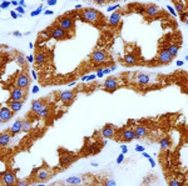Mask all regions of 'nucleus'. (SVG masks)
Masks as SVG:
<instances>
[{"mask_svg": "<svg viewBox=\"0 0 188 186\" xmlns=\"http://www.w3.org/2000/svg\"><path fill=\"white\" fill-rule=\"evenodd\" d=\"M57 26L63 29L64 31H72L74 29V20L70 16H60L57 20Z\"/></svg>", "mask_w": 188, "mask_h": 186, "instance_id": "f257e3e1", "label": "nucleus"}, {"mask_svg": "<svg viewBox=\"0 0 188 186\" xmlns=\"http://www.w3.org/2000/svg\"><path fill=\"white\" fill-rule=\"evenodd\" d=\"M82 16L86 21H89V23H97L99 19H100V13L98 10H94L92 8H88V9H84L83 13H82Z\"/></svg>", "mask_w": 188, "mask_h": 186, "instance_id": "f03ea898", "label": "nucleus"}, {"mask_svg": "<svg viewBox=\"0 0 188 186\" xmlns=\"http://www.w3.org/2000/svg\"><path fill=\"white\" fill-rule=\"evenodd\" d=\"M50 35L52 38H54L55 40H65L72 38V35L67 31H64L63 29H60L59 26H52L50 28Z\"/></svg>", "mask_w": 188, "mask_h": 186, "instance_id": "7ed1b4c3", "label": "nucleus"}, {"mask_svg": "<svg viewBox=\"0 0 188 186\" xmlns=\"http://www.w3.org/2000/svg\"><path fill=\"white\" fill-rule=\"evenodd\" d=\"M14 85H15V88L26 90V89L29 88V85H30V79H29V76H28L26 74L21 73V74H19V75L16 76L15 81H14Z\"/></svg>", "mask_w": 188, "mask_h": 186, "instance_id": "20e7f679", "label": "nucleus"}, {"mask_svg": "<svg viewBox=\"0 0 188 186\" xmlns=\"http://www.w3.org/2000/svg\"><path fill=\"white\" fill-rule=\"evenodd\" d=\"M107 59H108V54L104 50H97L91 55V60L95 64H102L107 61Z\"/></svg>", "mask_w": 188, "mask_h": 186, "instance_id": "39448f33", "label": "nucleus"}, {"mask_svg": "<svg viewBox=\"0 0 188 186\" xmlns=\"http://www.w3.org/2000/svg\"><path fill=\"white\" fill-rule=\"evenodd\" d=\"M157 60H158V63H159V64H164V65H167V64L172 63L173 56L169 54V51H168L167 49H163V50H161V51H159Z\"/></svg>", "mask_w": 188, "mask_h": 186, "instance_id": "423d86ee", "label": "nucleus"}, {"mask_svg": "<svg viewBox=\"0 0 188 186\" xmlns=\"http://www.w3.org/2000/svg\"><path fill=\"white\" fill-rule=\"evenodd\" d=\"M1 179H3V183L5 184V185L10 186V185H15L16 184V176H15V174L13 173V171H5V173H3V176H1Z\"/></svg>", "mask_w": 188, "mask_h": 186, "instance_id": "0eeeda50", "label": "nucleus"}, {"mask_svg": "<svg viewBox=\"0 0 188 186\" xmlns=\"http://www.w3.org/2000/svg\"><path fill=\"white\" fill-rule=\"evenodd\" d=\"M118 86H119L118 80L115 78H113V76L107 78L105 81H104V89L108 90V91H114V90L118 89Z\"/></svg>", "mask_w": 188, "mask_h": 186, "instance_id": "6e6552de", "label": "nucleus"}, {"mask_svg": "<svg viewBox=\"0 0 188 186\" xmlns=\"http://www.w3.org/2000/svg\"><path fill=\"white\" fill-rule=\"evenodd\" d=\"M25 90L19 89V88H14L10 91V100H15V101H23L25 99Z\"/></svg>", "mask_w": 188, "mask_h": 186, "instance_id": "1a4fd4ad", "label": "nucleus"}, {"mask_svg": "<svg viewBox=\"0 0 188 186\" xmlns=\"http://www.w3.org/2000/svg\"><path fill=\"white\" fill-rule=\"evenodd\" d=\"M13 116V111L11 109H8V107H1L0 110V121L1 122H6L11 119Z\"/></svg>", "mask_w": 188, "mask_h": 186, "instance_id": "9d476101", "label": "nucleus"}, {"mask_svg": "<svg viewBox=\"0 0 188 186\" xmlns=\"http://www.w3.org/2000/svg\"><path fill=\"white\" fill-rule=\"evenodd\" d=\"M115 135V129L112 126V125H107L102 129V136L105 137V139H112L113 136Z\"/></svg>", "mask_w": 188, "mask_h": 186, "instance_id": "9b49d317", "label": "nucleus"}, {"mask_svg": "<svg viewBox=\"0 0 188 186\" xmlns=\"http://www.w3.org/2000/svg\"><path fill=\"white\" fill-rule=\"evenodd\" d=\"M133 139H135V132L132 129H127L120 134V140L123 141H132Z\"/></svg>", "mask_w": 188, "mask_h": 186, "instance_id": "f8f14e48", "label": "nucleus"}, {"mask_svg": "<svg viewBox=\"0 0 188 186\" xmlns=\"http://www.w3.org/2000/svg\"><path fill=\"white\" fill-rule=\"evenodd\" d=\"M50 178V173L47 169H39L36 170V179L39 181H47Z\"/></svg>", "mask_w": 188, "mask_h": 186, "instance_id": "ddd939ff", "label": "nucleus"}, {"mask_svg": "<svg viewBox=\"0 0 188 186\" xmlns=\"http://www.w3.org/2000/svg\"><path fill=\"white\" fill-rule=\"evenodd\" d=\"M146 14H147L148 16L156 18V16L159 14V8H158L157 5H154V4H151V5H148V6L146 8Z\"/></svg>", "mask_w": 188, "mask_h": 186, "instance_id": "4468645a", "label": "nucleus"}, {"mask_svg": "<svg viewBox=\"0 0 188 186\" xmlns=\"http://www.w3.org/2000/svg\"><path fill=\"white\" fill-rule=\"evenodd\" d=\"M23 122H24V121H21V120H16V121L11 125V127H10V134H11V135H15V134L23 131Z\"/></svg>", "mask_w": 188, "mask_h": 186, "instance_id": "2eb2a0df", "label": "nucleus"}, {"mask_svg": "<svg viewBox=\"0 0 188 186\" xmlns=\"http://www.w3.org/2000/svg\"><path fill=\"white\" fill-rule=\"evenodd\" d=\"M8 105H9V109H11L13 112H16V111H19V110L23 107V101L9 100V101H8Z\"/></svg>", "mask_w": 188, "mask_h": 186, "instance_id": "dca6fc26", "label": "nucleus"}, {"mask_svg": "<svg viewBox=\"0 0 188 186\" xmlns=\"http://www.w3.org/2000/svg\"><path fill=\"white\" fill-rule=\"evenodd\" d=\"M134 132H135V139L144 137L146 135H148V129L146 126H137L134 129Z\"/></svg>", "mask_w": 188, "mask_h": 186, "instance_id": "f3484780", "label": "nucleus"}, {"mask_svg": "<svg viewBox=\"0 0 188 186\" xmlns=\"http://www.w3.org/2000/svg\"><path fill=\"white\" fill-rule=\"evenodd\" d=\"M45 104H44V100L43 99H39V100H34L33 102H31V111L33 112H36L38 114V111L44 106Z\"/></svg>", "mask_w": 188, "mask_h": 186, "instance_id": "a211bd4d", "label": "nucleus"}, {"mask_svg": "<svg viewBox=\"0 0 188 186\" xmlns=\"http://www.w3.org/2000/svg\"><path fill=\"white\" fill-rule=\"evenodd\" d=\"M135 80H137L138 84H149L151 76H149L148 74H138Z\"/></svg>", "mask_w": 188, "mask_h": 186, "instance_id": "6ab92c4d", "label": "nucleus"}, {"mask_svg": "<svg viewBox=\"0 0 188 186\" xmlns=\"http://www.w3.org/2000/svg\"><path fill=\"white\" fill-rule=\"evenodd\" d=\"M119 21H120V14L119 13H113L109 18V24L112 26H115V25L119 24Z\"/></svg>", "mask_w": 188, "mask_h": 186, "instance_id": "aec40b11", "label": "nucleus"}, {"mask_svg": "<svg viewBox=\"0 0 188 186\" xmlns=\"http://www.w3.org/2000/svg\"><path fill=\"white\" fill-rule=\"evenodd\" d=\"M123 60H124L128 65H134V64H137V61H138L137 56H135V55H133V54H127V55H124Z\"/></svg>", "mask_w": 188, "mask_h": 186, "instance_id": "412c9836", "label": "nucleus"}, {"mask_svg": "<svg viewBox=\"0 0 188 186\" xmlns=\"http://www.w3.org/2000/svg\"><path fill=\"white\" fill-rule=\"evenodd\" d=\"M45 61H47V54L43 53V51L38 53L36 56H35V63L38 65H43V64H45Z\"/></svg>", "mask_w": 188, "mask_h": 186, "instance_id": "4be33fe9", "label": "nucleus"}, {"mask_svg": "<svg viewBox=\"0 0 188 186\" xmlns=\"http://www.w3.org/2000/svg\"><path fill=\"white\" fill-rule=\"evenodd\" d=\"M83 178L80 176H74V178H69L65 180V184H70V185H80L83 183Z\"/></svg>", "mask_w": 188, "mask_h": 186, "instance_id": "5701e85b", "label": "nucleus"}, {"mask_svg": "<svg viewBox=\"0 0 188 186\" xmlns=\"http://www.w3.org/2000/svg\"><path fill=\"white\" fill-rule=\"evenodd\" d=\"M10 144V135L8 132H3L0 135V145L1 146H8Z\"/></svg>", "mask_w": 188, "mask_h": 186, "instance_id": "b1692460", "label": "nucleus"}, {"mask_svg": "<svg viewBox=\"0 0 188 186\" xmlns=\"http://www.w3.org/2000/svg\"><path fill=\"white\" fill-rule=\"evenodd\" d=\"M60 99L63 101H65V102H69V101H72L74 99V93H72V91H64V93L60 94Z\"/></svg>", "mask_w": 188, "mask_h": 186, "instance_id": "393cba45", "label": "nucleus"}, {"mask_svg": "<svg viewBox=\"0 0 188 186\" xmlns=\"http://www.w3.org/2000/svg\"><path fill=\"white\" fill-rule=\"evenodd\" d=\"M49 114H50V109H49L48 105H44V106L38 111V116H39V117H48Z\"/></svg>", "mask_w": 188, "mask_h": 186, "instance_id": "a878e982", "label": "nucleus"}, {"mask_svg": "<svg viewBox=\"0 0 188 186\" xmlns=\"http://www.w3.org/2000/svg\"><path fill=\"white\" fill-rule=\"evenodd\" d=\"M167 50L169 51V54H171L172 56H176L177 53H178V50H180V45H178V44H171V45L167 48Z\"/></svg>", "mask_w": 188, "mask_h": 186, "instance_id": "bb28decb", "label": "nucleus"}, {"mask_svg": "<svg viewBox=\"0 0 188 186\" xmlns=\"http://www.w3.org/2000/svg\"><path fill=\"white\" fill-rule=\"evenodd\" d=\"M159 144H161V147H162L163 150H167V149L171 146V141H169L168 137H163V139H161V140H159Z\"/></svg>", "mask_w": 188, "mask_h": 186, "instance_id": "cd10ccee", "label": "nucleus"}, {"mask_svg": "<svg viewBox=\"0 0 188 186\" xmlns=\"http://www.w3.org/2000/svg\"><path fill=\"white\" fill-rule=\"evenodd\" d=\"M174 8L177 9L178 13H185L186 11V5L182 3V1H174Z\"/></svg>", "mask_w": 188, "mask_h": 186, "instance_id": "c85d7f7f", "label": "nucleus"}, {"mask_svg": "<svg viewBox=\"0 0 188 186\" xmlns=\"http://www.w3.org/2000/svg\"><path fill=\"white\" fill-rule=\"evenodd\" d=\"M72 161H73V159L70 156H64L60 159V166H68L72 164Z\"/></svg>", "mask_w": 188, "mask_h": 186, "instance_id": "c756f323", "label": "nucleus"}, {"mask_svg": "<svg viewBox=\"0 0 188 186\" xmlns=\"http://www.w3.org/2000/svg\"><path fill=\"white\" fill-rule=\"evenodd\" d=\"M16 63H18L20 66H24V65H25V58H24V55L18 54V55H16Z\"/></svg>", "mask_w": 188, "mask_h": 186, "instance_id": "7c9ffc66", "label": "nucleus"}, {"mask_svg": "<svg viewBox=\"0 0 188 186\" xmlns=\"http://www.w3.org/2000/svg\"><path fill=\"white\" fill-rule=\"evenodd\" d=\"M40 38H45V39L52 38V35H50V28H49V29H47V30L40 31Z\"/></svg>", "mask_w": 188, "mask_h": 186, "instance_id": "2f4dec72", "label": "nucleus"}, {"mask_svg": "<svg viewBox=\"0 0 188 186\" xmlns=\"http://www.w3.org/2000/svg\"><path fill=\"white\" fill-rule=\"evenodd\" d=\"M30 127H31L30 121H24V122H23V131H29Z\"/></svg>", "mask_w": 188, "mask_h": 186, "instance_id": "473e14b6", "label": "nucleus"}, {"mask_svg": "<svg viewBox=\"0 0 188 186\" xmlns=\"http://www.w3.org/2000/svg\"><path fill=\"white\" fill-rule=\"evenodd\" d=\"M15 185H18V186H26V185H28V183H26L25 180H18Z\"/></svg>", "mask_w": 188, "mask_h": 186, "instance_id": "72a5a7b5", "label": "nucleus"}, {"mask_svg": "<svg viewBox=\"0 0 188 186\" xmlns=\"http://www.w3.org/2000/svg\"><path fill=\"white\" fill-rule=\"evenodd\" d=\"M104 185L105 186H114L115 185V181H114V180H107V181L104 183Z\"/></svg>", "mask_w": 188, "mask_h": 186, "instance_id": "f704fd0d", "label": "nucleus"}, {"mask_svg": "<svg viewBox=\"0 0 188 186\" xmlns=\"http://www.w3.org/2000/svg\"><path fill=\"white\" fill-rule=\"evenodd\" d=\"M169 185L171 186H180L181 185V183H180L178 180H171V181H169Z\"/></svg>", "mask_w": 188, "mask_h": 186, "instance_id": "c9c22d12", "label": "nucleus"}, {"mask_svg": "<svg viewBox=\"0 0 188 186\" xmlns=\"http://www.w3.org/2000/svg\"><path fill=\"white\" fill-rule=\"evenodd\" d=\"M10 4H11V3H9V1H3V3H1V9H5V8H8Z\"/></svg>", "mask_w": 188, "mask_h": 186, "instance_id": "e433bc0d", "label": "nucleus"}, {"mask_svg": "<svg viewBox=\"0 0 188 186\" xmlns=\"http://www.w3.org/2000/svg\"><path fill=\"white\" fill-rule=\"evenodd\" d=\"M40 11H41V8H39V9H38V10H35V11H33V13H31V16H35V15H38Z\"/></svg>", "mask_w": 188, "mask_h": 186, "instance_id": "4c0bfd02", "label": "nucleus"}, {"mask_svg": "<svg viewBox=\"0 0 188 186\" xmlns=\"http://www.w3.org/2000/svg\"><path fill=\"white\" fill-rule=\"evenodd\" d=\"M47 4H48V5H55V4H57V0H49V1H47Z\"/></svg>", "mask_w": 188, "mask_h": 186, "instance_id": "58836bf2", "label": "nucleus"}, {"mask_svg": "<svg viewBox=\"0 0 188 186\" xmlns=\"http://www.w3.org/2000/svg\"><path fill=\"white\" fill-rule=\"evenodd\" d=\"M95 4H99V5H102V4H104V1L103 0H97V1H94Z\"/></svg>", "mask_w": 188, "mask_h": 186, "instance_id": "ea45409f", "label": "nucleus"}, {"mask_svg": "<svg viewBox=\"0 0 188 186\" xmlns=\"http://www.w3.org/2000/svg\"><path fill=\"white\" fill-rule=\"evenodd\" d=\"M137 151H144V149L142 146H137Z\"/></svg>", "mask_w": 188, "mask_h": 186, "instance_id": "a19ab883", "label": "nucleus"}, {"mask_svg": "<svg viewBox=\"0 0 188 186\" xmlns=\"http://www.w3.org/2000/svg\"><path fill=\"white\" fill-rule=\"evenodd\" d=\"M122 160H123V155H120V156L118 158V164H120V163H122Z\"/></svg>", "mask_w": 188, "mask_h": 186, "instance_id": "79ce46f5", "label": "nucleus"}, {"mask_svg": "<svg viewBox=\"0 0 188 186\" xmlns=\"http://www.w3.org/2000/svg\"><path fill=\"white\" fill-rule=\"evenodd\" d=\"M11 16H13V18H14V19H16V18H18V15H16V14H15V13H14V11H13V13H11Z\"/></svg>", "mask_w": 188, "mask_h": 186, "instance_id": "37998d69", "label": "nucleus"}, {"mask_svg": "<svg viewBox=\"0 0 188 186\" xmlns=\"http://www.w3.org/2000/svg\"><path fill=\"white\" fill-rule=\"evenodd\" d=\"M18 11H19V13H24V9H21V8H18Z\"/></svg>", "mask_w": 188, "mask_h": 186, "instance_id": "c03bdc74", "label": "nucleus"}, {"mask_svg": "<svg viewBox=\"0 0 188 186\" xmlns=\"http://www.w3.org/2000/svg\"><path fill=\"white\" fill-rule=\"evenodd\" d=\"M19 4L23 5V6H25V3H24V1H19Z\"/></svg>", "mask_w": 188, "mask_h": 186, "instance_id": "a18cd8bd", "label": "nucleus"}, {"mask_svg": "<svg viewBox=\"0 0 188 186\" xmlns=\"http://www.w3.org/2000/svg\"><path fill=\"white\" fill-rule=\"evenodd\" d=\"M14 34H15V35H16V36H20V33H19V31H15V33H14Z\"/></svg>", "mask_w": 188, "mask_h": 186, "instance_id": "49530a36", "label": "nucleus"}]
</instances>
